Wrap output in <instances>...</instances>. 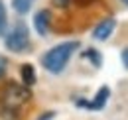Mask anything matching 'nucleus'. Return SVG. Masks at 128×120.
<instances>
[{"label": "nucleus", "instance_id": "obj_1", "mask_svg": "<svg viewBox=\"0 0 128 120\" xmlns=\"http://www.w3.org/2000/svg\"><path fill=\"white\" fill-rule=\"evenodd\" d=\"M32 92L26 85L8 83L0 90V114L6 120H16L20 114V108L30 100Z\"/></svg>", "mask_w": 128, "mask_h": 120}, {"label": "nucleus", "instance_id": "obj_2", "mask_svg": "<svg viewBox=\"0 0 128 120\" xmlns=\"http://www.w3.org/2000/svg\"><path fill=\"white\" fill-rule=\"evenodd\" d=\"M77 47H79L77 42H65V44L55 45V47H51L48 53L42 57V65L48 69L49 73H61Z\"/></svg>", "mask_w": 128, "mask_h": 120}, {"label": "nucleus", "instance_id": "obj_3", "mask_svg": "<svg viewBox=\"0 0 128 120\" xmlns=\"http://www.w3.org/2000/svg\"><path fill=\"white\" fill-rule=\"evenodd\" d=\"M4 44H6V47H8L10 51H14V53L26 51V49L30 47V32L26 28V24L18 22L16 26L10 30V34L6 36Z\"/></svg>", "mask_w": 128, "mask_h": 120}, {"label": "nucleus", "instance_id": "obj_4", "mask_svg": "<svg viewBox=\"0 0 128 120\" xmlns=\"http://www.w3.org/2000/svg\"><path fill=\"white\" fill-rule=\"evenodd\" d=\"M114 28H116V20H114V18H104L95 30H93V38L98 40V42H104V40H108L112 36Z\"/></svg>", "mask_w": 128, "mask_h": 120}, {"label": "nucleus", "instance_id": "obj_5", "mask_svg": "<svg viewBox=\"0 0 128 120\" xmlns=\"http://www.w3.org/2000/svg\"><path fill=\"white\" fill-rule=\"evenodd\" d=\"M108 94H110V89H108V87H100L98 92H96V96H95V100H91V102H87V100H79L77 104L85 106V108H89V110H100V108H104V104H106Z\"/></svg>", "mask_w": 128, "mask_h": 120}, {"label": "nucleus", "instance_id": "obj_6", "mask_svg": "<svg viewBox=\"0 0 128 120\" xmlns=\"http://www.w3.org/2000/svg\"><path fill=\"white\" fill-rule=\"evenodd\" d=\"M49 22H51V14L49 10H40L38 14L34 16V28L40 36H48L49 32Z\"/></svg>", "mask_w": 128, "mask_h": 120}, {"label": "nucleus", "instance_id": "obj_7", "mask_svg": "<svg viewBox=\"0 0 128 120\" xmlns=\"http://www.w3.org/2000/svg\"><path fill=\"white\" fill-rule=\"evenodd\" d=\"M22 81H24V85L26 87H30V85H34L36 83V71H34V65H30V63H26V65H22Z\"/></svg>", "mask_w": 128, "mask_h": 120}, {"label": "nucleus", "instance_id": "obj_8", "mask_svg": "<svg viewBox=\"0 0 128 120\" xmlns=\"http://www.w3.org/2000/svg\"><path fill=\"white\" fill-rule=\"evenodd\" d=\"M12 6L18 14H26L32 8V0H12Z\"/></svg>", "mask_w": 128, "mask_h": 120}, {"label": "nucleus", "instance_id": "obj_9", "mask_svg": "<svg viewBox=\"0 0 128 120\" xmlns=\"http://www.w3.org/2000/svg\"><path fill=\"white\" fill-rule=\"evenodd\" d=\"M6 26H8V16H6L4 2L0 0V36H4V34H6Z\"/></svg>", "mask_w": 128, "mask_h": 120}, {"label": "nucleus", "instance_id": "obj_10", "mask_svg": "<svg viewBox=\"0 0 128 120\" xmlns=\"http://www.w3.org/2000/svg\"><path fill=\"white\" fill-rule=\"evenodd\" d=\"M53 116H55V112H53V110H48V112H44V114H42L38 120H51Z\"/></svg>", "mask_w": 128, "mask_h": 120}, {"label": "nucleus", "instance_id": "obj_11", "mask_svg": "<svg viewBox=\"0 0 128 120\" xmlns=\"http://www.w3.org/2000/svg\"><path fill=\"white\" fill-rule=\"evenodd\" d=\"M71 2H75L77 6H89V4H93L96 0H71Z\"/></svg>", "mask_w": 128, "mask_h": 120}, {"label": "nucleus", "instance_id": "obj_12", "mask_svg": "<svg viewBox=\"0 0 128 120\" xmlns=\"http://www.w3.org/2000/svg\"><path fill=\"white\" fill-rule=\"evenodd\" d=\"M51 2H53V4L57 6V8H65V6H67V4L71 2V0H51Z\"/></svg>", "mask_w": 128, "mask_h": 120}, {"label": "nucleus", "instance_id": "obj_13", "mask_svg": "<svg viewBox=\"0 0 128 120\" xmlns=\"http://www.w3.org/2000/svg\"><path fill=\"white\" fill-rule=\"evenodd\" d=\"M4 73H6V59L0 57V79L4 77Z\"/></svg>", "mask_w": 128, "mask_h": 120}, {"label": "nucleus", "instance_id": "obj_14", "mask_svg": "<svg viewBox=\"0 0 128 120\" xmlns=\"http://www.w3.org/2000/svg\"><path fill=\"white\" fill-rule=\"evenodd\" d=\"M122 63H124V67L128 69V47L122 49Z\"/></svg>", "mask_w": 128, "mask_h": 120}, {"label": "nucleus", "instance_id": "obj_15", "mask_svg": "<svg viewBox=\"0 0 128 120\" xmlns=\"http://www.w3.org/2000/svg\"><path fill=\"white\" fill-rule=\"evenodd\" d=\"M122 2H124V4H128V0H122Z\"/></svg>", "mask_w": 128, "mask_h": 120}]
</instances>
